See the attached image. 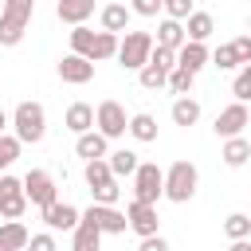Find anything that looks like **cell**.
I'll use <instances>...</instances> for the list:
<instances>
[{"instance_id":"obj_8","label":"cell","mask_w":251,"mask_h":251,"mask_svg":"<svg viewBox=\"0 0 251 251\" xmlns=\"http://www.w3.org/2000/svg\"><path fill=\"white\" fill-rule=\"evenodd\" d=\"M59 78L71 82V86H86V82L94 78V59H86V55H78V51L63 55V59H59Z\"/></svg>"},{"instance_id":"obj_36","label":"cell","mask_w":251,"mask_h":251,"mask_svg":"<svg viewBox=\"0 0 251 251\" xmlns=\"http://www.w3.org/2000/svg\"><path fill=\"white\" fill-rule=\"evenodd\" d=\"M157 67H165V71H173L176 67V51L173 47H161V43H153V55H149Z\"/></svg>"},{"instance_id":"obj_23","label":"cell","mask_w":251,"mask_h":251,"mask_svg":"<svg viewBox=\"0 0 251 251\" xmlns=\"http://www.w3.org/2000/svg\"><path fill=\"white\" fill-rule=\"evenodd\" d=\"M129 16H133V8H126V4H106V8H102V27H106V31H126V27H129Z\"/></svg>"},{"instance_id":"obj_24","label":"cell","mask_w":251,"mask_h":251,"mask_svg":"<svg viewBox=\"0 0 251 251\" xmlns=\"http://www.w3.org/2000/svg\"><path fill=\"white\" fill-rule=\"evenodd\" d=\"M106 161H110L114 176H133V173H137V165H141L133 149H118V153H106Z\"/></svg>"},{"instance_id":"obj_21","label":"cell","mask_w":251,"mask_h":251,"mask_svg":"<svg viewBox=\"0 0 251 251\" xmlns=\"http://www.w3.org/2000/svg\"><path fill=\"white\" fill-rule=\"evenodd\" d=\"M169 114H173V122H176V126H184V129H188V126H196V122H200V102H196V98H188V94H180V98L173 102V110H169Z\"/></svg>"},{"instance_id":"obj_14","label":"cell","mask_w":251,"mask_h":251,"mask_svg":"<svg viewBox=\"0 0 251 251\" xmlns=\"http://www.w3.org/2000/svg\"><path fill=\"white\" fill-rule=\"evenodd\" d=\"M208 63H212V51L204 47V39H184V47L176 51V67H184V71H200Z\"/></svg>"},{"instance_id":"obj_16","label":"cell","mask_w":251,"mask_h":251,"mask_svg":"<svg viewBox=\"0 0 251 251\" xmlns=\"http://www.w3.org/2000/svg\"><path fill=\"white\" fill-rule=\"evenodd\" d=\"M220 157H224V165H227V169H243V165H247V157H251V141H247L243 133H235V137H224V149H220Z\"/></svg>"},{"instance_id":"obj_7","label":"cell","mask_w":251,"mask_h":251,"mask_svg":"<svg viewBox=\"0 0 251 251\" xmlns=\"http://www.w3.org/2000/svg\"><path fill=\"white\" fill-rule=\"evenodd\" d=\"M94 126L114 141V137H122V133H129V118H126V110L114 102V98H106L98 110H94Z\"/></svg>"},{"instance_id":"obj_5","label":"cell","mask_w":251,"mask_h":251,"mask_svg":"<svg viewBox=\"0 0 251 251\" xmlns=\"http://www.w3.org/2000/svg\"><path fill=\"white\" fill-rule=\"evenodd\" d=\"M133 196L137 200H149V204H157L165 196V173L153 161H141L137 165V173H133Z\"/></svg>"},{"instance_id":"obj_40","label":"cell","mask_w":251,"mask_h":251,"mask_svg":"<svg viewBox=\"0 0 251 251\" xmlns=\"http://www.w3.org/2000/svg\"><path fill=\"white\" fill-rule=\"evenodd\" d=\"M27 247H35V251H55V235H51V231L31 235V243H27Z\"/></svg>"},{"instance_id":"obj_11","label":"cell","mask_w":251,"mask_h":251,"mask_svg":"<svg viewBox=\"0 0 251 251\" xmlns=\"http://www.w3.org/2000/svg\"><path fill=\"white\" fill-rule=\"evenodd\" d=\"M126 216H129V231H137V235H153L157 231V208L149 204V200H137L133 196V204L126 208Z\"/></svg>"},{"instance_id":"obj_25","label":"cell","mask_w":251,"mask_h":251,"mask_svg":"<svg viewBox=\"0 0 251 251\" xmlns=\"http://www.w3.org/2000/svg\"><path fill=\"white\" fill-rule=\"evenodd\" d=\"M82 176H86V184H90V188H98V184L114 180V169H110V161H106V157H90V161H86V169H82Z\"/></svg>"},{"instance_id":"obj_18","label":"cell","mask_w":251,"mask_h":251,"mask_svg":"<svg viewBox=\"0 0 251 251\" xmlns=\"http://www.w3.org/2000/svg\"><path fill=\"white\" fill-rule=\"evenodd\" d=\"M184 39H188V31H184V20H173V16H165V20L157 24V43H161V47H173V51H180V47H184Z\"/></svg>"},{"instance_id":"obj_37","label":"cell","mask_w":251,"mask_h":251,"mask_svg":"<svg viewBox=\"0 0 251 251\" xmlns=\"http://www.w3.org/2000/svg\"><path fill=\"white\" fill-rule=\"evenodd\" d=\"M196 8H192V0H165V16H173V20H188Z\"/></svg>"},{"instance_id":"obj_13","label":"cell","mask_w":251,"mask_h":251,"mask_svg":"<svg viewBox=\"0 0 251 251\" xmlns=\"http://www.w3.org/2000/svg\"><path fill=\"white\" fill-rule=\"evenodd\" d=\"M78 216H82V212H78L75 204H59V200L43 208V224H47L51 231H75V224H78Z\"/></svg>"},{"instance_id":"obj_2","label":"cell","mask_w":251,"mask_h":251,"mask_svg":"<svg viewBox=\"0 0 251 251\" xmlns=\"http://www.w3.org/2000/svg\"><path fill=\"white\" fill-rule=\"evenodd\" d=\"M196 184H200V173L192 161H173L169 173H165V200L173 204H188L196 196Z\"/></svg>"},{"instance_id":"obj_28","label":"cell","mask_w":251,"mask_h":251,"mask_svg":"<svg viewBox=\"0 0 251 251\" xmlns=\"http://www.w3.org/2000/svg\"><path fill=\"white\" fill-rule=\"evenodd\" d=\"M129 133H133V141H157V118L153 114H133Z\"/></svg>"},{"instance_id":"obj_30","label":"cell","mask_w":251,"mask_h":251,"mask_svg":"<svg viewBox=\"0 0 251 251\" xmlns=\"http://www.w3.org/2000/svg\"><path fill=\"white\" fill-rule=\"evenodd\" d=\"M224 235L235 243V239H247L251 235V216L247 212H231L227 220H224Z\"/></svg>"},{"instance_id":"obj_29","label":"cell","mask_w":251,"mask_h":251,"mask_svg":"<svg viewBox=\"0 0 251 251\" xmlns=\"http://www.w3.org/2000/svg\"><path fill=\"white\" fill-rule=\"evenodd\" d=\"M137 78H141V86H145V90H161V86H169V71H165V67H157L153 59L137 71Z\"/></svg>"},{"instance_id":"obj_39","label":"cell","mask_w":251,"mask_h":251,"mask_svg":"<svg viewBox=\"0 0 251 251\" xmlns=\"http://www.w3.org/2000/svg\"><path fill=\"white\" fill-rule=\"evenodd\" d=\"M231 47H235L239 63H251V31H247V35H239V39H231Z\"/></svg>"},{"instance_id":"obj_17","label":"cell","mask_w":251,"mask_h":251,"mask_svg":"<svg viewBox=\"0 0 251 251\" xmlns=\"http://www.w3.org/2000/svg\"><path fill=\"white\" fill-rule=\"evenodd\" d=\"M31 243V231L20 220H4L0 224V251H24Z\"/></svg>"},{"instance_id":"obj_26","label":"cell","mask_w":251,"mask_h":251,"mask_svg":"<svg viewBox=\"0 0 251 251\" xmlns=\"http://www.w3.org/2000/svg\"><path fill=\"white\" fill-rule=\"evenodd\" d=\"M184 31H188V39H208V35L216 31V20H212L208 12H192V16L184 20Z\"/></svg>"},{"instance_id":"obj_38","label":"cell","mask_w":251,"mask_h":251,"mask_svg":"<svg viewBox=\"0 0 251 251\" xmlns=\"http://www.w3.org/2000/svg\"><path fill=\"white\" fill-rule=\"evenodd\" d=\"M129 8H133V16H157L165 8V0H133Z\"/></svg>"},{"instance_id":"obj_20","label":"cell","mask_w":251,"mask_h":251,"mask_svg":"<svg viewBox=\"0 0 251 251\" xmlns=\"http://www.w3.org/2000/svg\"><path fill=\"white\" fill-rule=\"evenodd\" d=\"M106 145H110V137H106L102 129H86V133H78L75 153H78L82 161H90V157H106Z\"/></svg>"},{"instance_id":"obj_32","label":"cell","mask_w":251,"mask_h":251,"mask_svg":"<svg viewBox=\"0 0 251 251\" xmlns=\"http://www.w3.org/2000/svg\"><path fill=\"white\" fill-rule=\"evenodd\" d=\"M192 82H196V71H184V67H173L169 71V90L173 94H188Z\"/></svg>"},{"instance_id":"obj_44","label":"cell","mask_w":251,"mask_h":251,"mask_svg":"<svg viewBox=\"0 0 251 251\" xmlns=\"http://www.w3.org/2000/svg\"><path fill=\"white\" fill-rule=\"evenodd\" d=\"M247 31H251V20H247Z\"/></svg>"},{"instance_id":"obj_35","label":"cell","mask_w":251,"mask_h":251,"mask_svg":"<svg viewBox=\"0 0 251 251\" xmlns=\"http://www.w3.org/2000/svg\"><path fill=\"white\" fill-rule=\"evenodd\" d=\"M90 192H94V200H98V204H118V196H122L118 176H114V180H106V184H98V188H90Z\"/></svg>"},{"instance_id":"obj_22","label":"cell","mask_w":251,"mask_h":251,"mask_svg":"<svg viewBox=\"0 0 251 251\" xmlns=\"http://www.w3.org/2000/svg\"><path fill=\"white\" fill-rule=\"evenodd\" d=\"M27 192L24 188H16V192H0V220H20L24 212H27Z\"/></svg>"},{"instance_id":"obj_33","label":"cell","mask_w":251,"mask_h":251,"mask_svg":"<svg viewBox=\"0 0 251 251\" xmlns=\"http://www.w3.org/2000/svg\"><path fill=\"white\" fill-rule=\"evenodd\" d=\"M20 137L16 133H0V169H8V165H16V157H20Z\"/></svg>"},{"instance_id":"obj_1","label":"cell","mask_w":251,"mask_h":251,"mask_svg":"<svg viewBox=\"0 0 251 251\" xmlns=\"http://www.w3.org/2000/svg\"><path fill=\"white\" fill-rule=\"evenodd\" d=\"M31 12H35V0H4V12H0V43L4 47H16L24 39Z\"/></svg>"},{"instance_id":"obj_41","label":"cell","mask_w":251,"mask_h":251,"mask_svg":"<svg viewBox=\"0 0 251 251\" xmlns=\"http://www.w3.org/2000/svg\"><path fill=\"white\" fill-rule=\"evenodd\" d=\"M141 251H169V243L153 231V235H141Z\"/></svg>"},{"instance_id":"obj_12","label":"cell","mask_w":251,"mask_h":251,"mask_svg":"<svg viewBox=\"0 0 251 251\" xmlns=\"http://www.w3.org/2000/svg\"><path fill=\"white\" fill-rule=\"evenodd\" d=\"M90 216L98 220V227H102V235H122L126 227H129V216L126 212H118L114 204H90Z\"/></svg>"},{"instance_id":"obj_4","label":"cell","mask_w":251,"mask_h":251,"mask_svg":"<svg viewBox=\"0 0 251 251\" xmlns=\"http://www.w3.org/2000/svg\"><path fill=\"white\" fill-rule=\"evenodd\" d=\"M153 35L149 31H126V39L118 43V63L126 67V71H141L145 63H149V55H153Z\"/></svg>"},{"instance_id":"obj_42","label":"cell","mask_w":251,"mask_h":251,"mask_svg":"<svg viewBox=\"0 0 251 251\" xmlns=\"http://www.w3.org/2000/svg\"><path fill=\"white\" fill-rule=\"evenodd\" d=\"M8 126H12V118H8V114H4V110H0V133H4V129H8Z\"/></svg>"},{"instance_id":"obj_15","label":"cell","mask_w":251,"mask_h":251,"mask_svg":"<svg viewBox=\"0 0 251 251\" xmlns=\"http://www.w3.org/2000/svg\"><path fill=\"white\" fill-rule=\"evenodd\" d=\"M55 16L63 20V24H86L90 16H94V0H55Z\"/></svg>"},{"instance_id":"obj_6","label":"cell","mask_w":251,"mask_h":251,"mask_svg":"<svg viewBox=\"0 0 251 251\" xmlns=\"http://www.w3.org/2000/svg\"><path fill=\"white\" fill-rule=\"evenodd\" d=\"M24 192H27V200H31L39 212H43L47 204L59 200V184H55V176L43 173V169H31V173L24 176Z\"/></svg>"},{"instance_id":"obj_3","label":"cell","mask_w":251,"mask_h":251,"mask_svg":"<svg viewBox=\"0 0 251 251\" xmlns=\"http://www.w3.org/2000/svg\"><path fill=\"white\" fill-rule=\"evenodd\" d=\"M12 129H16V137H20L24 145L43 141V133H47V114H43V106H39V102H20V106L12 110Z\"/></svg>"},{"instance_id":"obj_34","label":"cell","mask_w":251,"mask_h":251,"mask_svg":"<svg viewBox=\"0 0 251 251\" xmlns=\"http://www.w3.org/2000/svg\"><path fill=\"white\" fill-rule=\"evenodd\" d=\"M231 94H235L239 102H251V63H243V71L235 75V82H231Z\"/></svg>"},{"instance_id":"obj_19","label":"cell","mask_w":251,"mask_h":251,"mask_svg":"<svg viewBox=\"0 0 251 251\" xmlns=\"http://www.w3.org/2000/svg\"><path fill=\"white\" fill-rule=\"evenodd\" d=\"M63 122H67V129H71V133L78 137V133L94 129V106H90V102H71V106H67V118H63Z\"/></svg>"},{"instance_id":"obj_45","label":"cell","mask_w":251,"mask_h":251,"mask_svg":"<svg viewBox=\"0 0 251 251\" xmlns=\"http://www.w3.org/2000/svg\"><path fill=\"white\" fill-rule=\"evenodd\" d=\"M0 12H4V4H0Z\"/></svg>"},{"instance_id":"obj_10","label":"cell","mask_w":251,"mask_h":251,"mask_svg":"<svg viewBox=\"0 0 251 251\" xmlns=\"http://www.w3.org/2000/svg\"><path fill=\"white\" fill-rule=\"evenodd\" d=\"M98 243H102V227H98V220L90 216V208L78 216V224H75V231H71V247L75 251H98Z\"/></svg>"},{"instance_id":"obj_9","label":"cell","mask_w":251,"mask_h":251,"mask_svg":"<svg viewBox=\"0 0 251 251\" xmlns=\"http://www.w3.org/2000/svg\"><path fill=\"white\" fill-rule=\"evenodd\" d=\"M243 126H251V114H247V102H231V106H224L220 114H216V133L220 137H235V133H243Z\"/></svg>"},{"instance_id":"obj_27","label":"cell","mask_w":251,"mask_h":251,"mask_svg":"<svg viewBox=\"0 0 251 251\" xmlns=\"http://www.w3.org/2000/svg\"><path fill=\"white\" fill-rule=\"evenodd\" d=\"M94 43H98V31H90V27L75 24V31H71V51H78V55L94 59Z\"/></svg>"},{"instance_id":"obj_31","label":"cell","mask_w":251,"mask_h":251,"mask_svg":"<svg viewBox=\"0 0 251 251\" xmlns=\"http://www.w3.org/2000/svg\"><path fill=\"white\" fill-rule=\"evenodd\" d=\"M212 67H220V71H235V67H243V63H239V55H235L231 43H220V47L212 51Z\"/></svg>"},{"instance_id":"obj_43","label":"cell","mask_w":251,"mask_h":251,"mask_svg":"<svg viewBox=\"0 0 251 251\" xmlns=\"http://www.w3.org/2000/svg\"><path fill=\"white\" fill-rule=\"evenodd\" d=\"M247 251H251V235H247Z\"/></svg>"}]
</instances>
